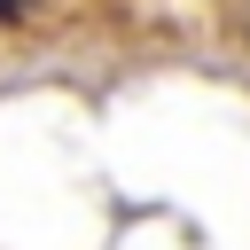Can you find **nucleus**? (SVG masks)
<instances>
[{"label":"nucleus","mask_w":250,"mask_h":250,"mask_svg":"<svg viewBox=\"0 0 250 250\" xmlns=\"http://www.w3.org/2000/svg\"><path fill=\"white\" fill-rule=\"evenodd\" d=\"M39 16V0H0V31H16V23H31Z\"/></svg>","instance_id":"1"}]
</instances>
